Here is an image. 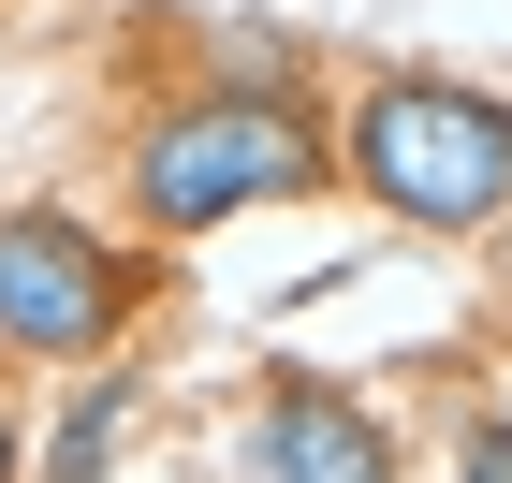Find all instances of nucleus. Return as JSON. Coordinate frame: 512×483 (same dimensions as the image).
Returning <instances> with one entry per match:
<instances>
[{"mask_svg":"<svg viewBox=\"0 0 512 483\" xmlns=\"http://www.w3.org/2000/svg\"><path fill=\"white\" fill-rule=\"evenodd\" d=\"M118 191H132V235L176 249V235L249 220V205L337 191V132H322V103L293 74H205V88H176V103H147Z\"/></svg>","mask_w":512,"mask_h":483,"instance_id":"obj_1","label":"nucleus"},{"mask_svg":"<svg viewBox=\"0 0 512 483\" xmlns=\"http://www.w3.org/2000/svg\"><path fill=\"white\" fill-rule=\"evenodd\" d=\"M337 176L410 235H483L512 220V103L469 74H381L337 118Z\"/></svg>","mask_w":512,"mask_h":483,"instance_id":"obj_2","label":"nucleus"},{"mask_svg":"<svg viewBox=\"0 0 512 483\" xmlns=\"http://www.w3.org/2000/svg\"><path fill=\"white\" fill-rule=\"evenodd\" d=\"M147 249L88 205H0V366H103L147 322Z\"/></svg>","mask_w":512,"mask_h":483,"instance_id":"obj_3","label":"nucleus"},{"mask_svg":"<svg viewBox=\"0 0 512 483\" xmlns=\"http://www.w3.org/2000/svg\"><path fill=\"white\" fill-rule=\"evenodd\" d=\"M235 483H410V469H395V425L366 396H337L322 366H278L235 425Z\"/></svg>","mask_w":512,"mask_h":483,"instance_id":"obj_4","label":"nucleus"},{"mask_svg":"<svg viewBox=\"0 0 512 483\" xmlns=\"http://www.w3.org/2000/svg\"><path fill=\"white\" fill-rule=\"evenodd\" d=\"M118 454H132V381L103 366V381H74V410L44 425V454H15L30 483H118Z\"/></svg>","mask_w":512,"mask_h":483,"instance_id":"obj_5","label":"nucleus"},{"mask_svg":"<svg viewBox=\"0 0 512 483\" xmlns=\"http://www.w3.org/2000/svg\"><path fill=\"white\" fill-rule=\"evenodd\" d=\"M439 483H512V425H469V440H454V469Z\"/></svg>","mask_w":512,"mask_h":483,"instance_id":"obj_6","label":"nucleus"},{"mask_svg":"<svg viewBox=\"0 0 512 483\" xmlns=\"http://www.w3.org/2000/svg\"><path fill=\"white\" fill-rule=\"evenodd\" d=\"M15 454H30V440H15V396H0V483H15Z\"/></svg>","mask_w":512,"mask_h":483,"instance_id":"obj_7","label":"nucleus"}]
</instances>
